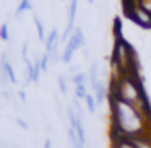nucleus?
Returning <instances> with one entry per match:
<instances>
[{"label":"nucleus","mask_w":151,"mask_h":148,"mask_svg":"<svg viewBox=\"0 0 151 148\" xmlns=\"http://www.w3.org/2000/svg\"><path fill=\"white\" fill-rule=\"evenodd\" d=\"M109 106L112 121L111 134H119L132 138L151 132V109L145 111L140 106H135L111 95H109Z\"/></svg>","instance_id":"nucleus-1"},{"label":"nucleus","mask_w":151,"mask_h":148,"mask_svg":"<svg viewBox=\"0 0 151 148\" xmlns=\"http://www.w3.org/2000/svg\"><path fill=\"white\" fill-rule=\"evenodd\" d=\"M111 96L120 98L127 103H132L135 106H140L145 111H150L146 96H145L143 86H141L138 73H128V75H114L111 85Z\"/></svg>","instance_id":"nucleus-2"},{"label":"nucleus","mask_w":151,"mask_h":148,"mask_svg":"<svg viewBox=\"0 0 151 148\" xmlns=\"http://www.w3.org/2000/svg\"><path fill=\"white\" fill-rule=\"evenodd\" d=\"M81 47H85V33H83V30L80 26H76L75 31H73V34L70 36V39L67 41L65 47H63L60 60H62L63 64H70L73 54L78 49H81Z\"/></svg>","instance_id":"nucleus-3"},{"label":"nucleus","mask_w":151,"mask_h":148,"mask_svg":"<svg viewBox=\"0 0 151 148\" xmlns=\"http://www.w3.org/2000/svg\"><path fill=\"white\" fill-rule=\"evenodd\" d=\"M125 13L130 20H133L138 26L141 28H151V13L146 12L143 7H140L138 4L125 7Z\"/></svg>","instance_id":"nucleus-4"},{"label":"nucleus","mask_w":151,"mask_h":148,"mask_svg":"<svg viewBox=\"0 0 151 148\" xmlns=\"http://www.w3.org/2000/svg\"><path fill=\"white\" fill-rule=\"evenodd\" d=\"M93 91H94V96H96V101H98V106L99 104H104V101L109 98V91H107V86H106L104 82L99 80L96 85L91 86Z\"/></svg>","instance_id":"nucleus-5"},{"label":"nucleus","mask_w":151,"mask_h":148,"mask_svg":"<svg viewBox=\"0 0 151 148\" xmlns=\"http://www.w3.org/2000/svg\"><path fill=\"white\" fill-rule=\"evenodd\" d=\"M2 73L8 77V82H10V83H13V85H17V83H18L13 67H12V64L8 62V59H7V54L2 56Z\"/></svg>","instance_id":"nucleus-6"},{"label":"nucleus","mask_w":151,"mask_h":148,"mask_svg":"<svg viewBox=\"0 0 151 148\" xmlns=\"http://www.w3.org/2000/svg\"><path fill=\"white\" fill-rule=\"evenodd\" d=\"M59 43H62L60 38H59V31L54 28V30L47 34V39H46V43H44V44H46V52L50 54V52H52V49L55 47V44H59Z\"/></svg>","instance_id":"nucleus-7"},{"label":"nucleus","mask_w":151,"mask_h":148,"mask_svg":"<svg viewBox=\"0 0 151 148\" xmlns=\"http://www.w3.org/2000/svg\"><path fill=\"white\" fill-rule=\"evenodd\" d=\"M33 10H34V7H33L31 0H20V5L15 10V18H20L24 12H33Z\"/></svg>","instance_id":"nucleus-8"},{"label":"nucleus","mask_w":151,"mask_h":148,"mask_svg":"<svg viewBox=\"0 0 151 148\" xmlns=\"http://www.w3.org/2000/svg\"><path fill=\"white\" fill-rule=\"evenodd\" d=\"M88 82L93 85L99 82V64L98 62H93L91 67H89V72H88Z\"/></svg>","instance_id":"nucleus-9"},{"label":"nucleus","mask_w":151,"mask_h":148,"mask_svg":"<svg viewBox=\"0 0 151 148\" xmlns=\"http://www.w3.org/2000/svg\"><path fill=\"white\" fill-rule=\"evenodd\" d=\"M34 25H36V31H37V38H39L41 43H46L47 36H46V31H44V25L42 21L37 18V15H34Z\"/></svg>","instance_id":"nucleus-10"},{"label":"nucleus","mask_w":151,"mask_h":148,"mask_svg":"<svg viewBox=\"0 0 151 148\" xmlns=\"http://www.w3.org/2000/svg\"><path fill=\"white\" fill-rule=\"evenodd\" d=\"M85 103H86V109H88L91 114H94L96 109H98V101H96V96H93V95H89V93H88V96L85 98Z\"/></svg>","instance_id":"nucleus-11"},{"label":"nucleus","mask_w":151,"mask_h":148,"mask_svg":"<svg viewBox=\"0 0 151 148\" xmlns=\"http://www.w3.org/2000/svg\"><path fill=\"white\" fill-rule=\"evenodd\" d=\"M86 96H88L86 83H81V85H75V98H78V99H85Z\"/></svg>","instance_id":"nucleus-12"},{"label":"nucleus","mask_w":151,"mask_h":148,"mask_svg":"<svg viewBox=\"0 0 151 148\" xmlns=\"http://www.w3.org/2000/svg\"><path fill=\"white\" fill-rule=\"evenodd\" d=\"M72 82H73V85H81V83H86V82H88V75L83 73V72H76V73H73V75H72Z\"/></svg>","instance_id":"nucleus-13"},{"label":"nucleus","mask_w":151,"mask_h":148,"mask_svg":"<svg viewBox=\"0 0 151 148\" xmlns=\"http://www.w3.org/2000/svg\"><path fill=\"white\" fill-rule=\"evenodd\" d=\"M57 83H59V90L62 95H67V91H68V85H67V80L63 75H59V78H57Z\"/></svg>","instance_id":"nucleus-14"},{"label":"nucleus","mask_w":151,"mask_h":148,"mask_svg":"<svg viewBox=\"0 0 151 148\" xmlns=\"http://www.w3.org/2000/svg\"><path fill=\"white\" fill-rule=\"evenodd\" d=\"M0 38H2V41H8V39H10V31H8V25L7 23L2 25V30H0Z\"/></svg>","instance_id":"nucleus-15"},{"label":"nucleus","mask_w":151,"mask_h":148,"mask_svg":"<svg viewBox=\"0 0 151 148\" xmlns=\"http://www.w3.org/2000/svg\"><path fill=\"white\" fill-rule=\"evenodd\" d=\"M21 57H23L24 62L29 59V57H28V43H23V47H21Z\"/></svg>","instance_id":"nucleus-16"},{"label":"nucleus","mask_w":151,"mask_h":148,"mask_svg":"<svg viewBox=\"0 0 151 148\" xmlns=\"http://www.w3.org/2000/svg\"><path fill=\"white\" fill-rule=\"evenodd\" d=\"M50 147H52V140L47 137L46 140H44V147H42V148H50Z\"/></svg>","instance_id":"nucleus-17"},{"label":"nucleus","mask_w":151,"mask_h":148,"mask_svg":"<svg viewBox=\"0 0 151 148\" xmlns=\"http://www.w3.org/2000/svg\"><path fill=\"white\" fill-rule=\"evenodd\" d=\"M18 125H20V127H23V129H28L29 127V125H28V122H24V121H20V119H18Z\"/></svg>","instance_id":"nucleus-18"},{"label":"nucleus","mask_w":151,"mask_h":148,"mask_svg":"<svg viewBox=\"0 0 151 148\" xmlns=\"http://www.w3.org/2000/svg\"><path fill=\"white\" fill-rule=\"evenodd\" d=\"M18 96H20L21 101H26V95H24V91H18Z\"/></svg>","instance_id":"nucleus-19"},{"label":"nucleus","mask_w":151,"mask_h":148,"mask_svg":"<svg viewBox=\"0 0 151 148\" xmlns=\"http://www.w3.org/2000/svg\"><path fill=\"white\" fill-rule=\"evenodd\" d=\"M88 4H94V0H88Z\"/></svg>","instance_id":"nucleus-20"}]
</instances>
